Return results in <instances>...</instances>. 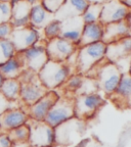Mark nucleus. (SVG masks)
I'll use <instances>...</instances> for the list:
<instances>
[{
	"instance_id": "f257e3e1",
	"label": "nucleus",
	"mask_w": 131,
	"mask_h": 147,
	"mask_svg": "<svg viewBox=\"0 0 131 147\" xmlns=\"http://www.w3.org/2000/svg\"><path fill=\"white\" fill-rule=\"evenodd\" d=\"M95 79L97 83L98 90H100L106 96H110L114 93L120 82L122 73L120 71L116 63L110 62L109 60L102 59L98 64H96L86 76Z\"/></svg>"
},
{
	"instance_id": "f03ea898",
	"label": "nucleus",
	"mask_w": 131,
	"mask_h": 147,
	"mask_svg": "<svg viewBox=\"0 0 131 147\" xmlns=\"http://www.w3.org/2000/svg\"><path fill=\"white\" fill-rule=\"evenodd\" d=\"M107 45L102 41L78 47L76 59V74L86 76L93 67L105 59Z\"/></svg>"
},
{
	"instance_id": "7ed1b4c3",
	"label": "nucleus",
	"mask_w": 131,
	"mask_h": 147,
	"mask_svg": "<svg viewBox=\"0 0 131 147\" xmlns=\"http://www.w3.org/2000/svg\"><path fill=\"white\" fill-rule=\"evenodd\" d=\"M21 83L20 101L24 106H30L49 91L40 82L37 74L30 69H24L18 77Z\"/></svg>"
},
{
	"instance_id": "20e7f679",
	"label": "nucleus",
	"mask_w": 131,
	"mask_h": 147,
	"mask_svg": "<svg viewBox=\"0 0 131 147\" xmlns=\"http://www.w3.org/2000/svg\"><path fill=\"white\" fill-rule=\"evenodd\" d=\"M37 76L42 85L47 90L51 91L62 87V84L71 76V71L66 62L48 60L38 71Z\"/></svg>"
},
{
	"instance_id": "39448f33",
	"label": "nucleus",
	"mask_w": 131,
	"mask_h": 147,
	"mask_svg": "<svg viewBox=\"0 0 131 147\" xmlns=\"http://www.w3.org/2000/svg\"><path fill=\"white\" fill-rule=\"evenodd\" d=\"M85 121L77 117L69 119L54 128L55 145L69 146L81 140L86 129Z\"/></svg>"
},
{
	"instance_id": "423d86ee",
	"label": "nucleus",
	"mask_w": 131,
	"mask_h": 147,
	"mask_svg": "<svg viewBox=\"0 0 131 147\" xmlns=\"http://www.w3.org/2000/svg\"><path fill=\"white\" fill-rule=\"evenodd\" d=\"M105 103L106 100L98 93L77 95L74 99L75 117L86 122L87 119L96 115L98 109Z\"/></svg>"
},
{
	"instance_id": "0eeeda50",
	"label": "nucleus",
	"mask_w": 131,
	"mask_h": 147,
	"mask_svg": "<svg viewBox=\"0 0 131 147\" xmlns=\"http://www.w3.org/2000/svg\"><path fill=\"white\" fill-rule=\"evenodd\" d=\"M27 125L30 130V146L53 147L55 145L54 128L44 121H35L32 119H28Z\"/></svg>"
},
{
	"instance_id": "6e6552de",
	"label": "nucleus",
	"mask_w": 131,
	"mask_h": 147,
	"mask_svg": "<svg viewBox=\"0 0 131 147\" xmlns=\"http://www.w3.org/2000/svg\"><path fill=\"white\" fill-rule=\"evenodd\" d=\"M74 99L75 97H58L46 115L44 122L52 128L75 117L74 113Z\"/></svg>"
},
{
	"instance_id": "1a4fd4ad",
	"label": "nucleus",
	"mask_w": 131,
	"mask_h": 147,
	"mask_svg": "<svg viewBox=\"0 0 131 147\" xmlns=\"http://www.w3.org/2000/svg\"><path fill=\"white\" fill-rule=\"evenodd\" d=\"M45 45L46 42L44 44H40L38 42L30 48L21 52H16V55L21 60L24 69H30L38 74V71L44 67V64L49 60L46 53Z\"/></svg>"
},
{
	"instance_id": "9d476101",
	"label": "nucleus",
	"mask_w": 131,
	"mask_h": 147,
	"mask_svg": "<svg viewBox=\"0 0 131 147\" xmlns=\"http://www.w3.org/2000/svg\"><path fill=\"white\" fill-rule=\"evenodd\" d=\"M45 49L49 60L66 62L68 58L78 49V46L62 37H56L46 42Z\"/></svg>"
},
{
	"instance_id": "9b49d317",
	"label": "nucleus",
	"mask_w": 131,
	"mask_h": 147,
	"mask_svg": "<svg viewBox=\"0 0 131 147\" xmlns=\"http://www.w3.org/2000/svg\"><path fill=\"white\" fill-rule=\"evenodd\" d=\"M39 32L31 26L14 29L9 37L16 52H21L39 42Z\"/></svg>"
},
{
	"instance_id": "f8f14e48",
	"label": "nucleus",
	"mask_w": 131,
	"mask_h": 147,
	"mask_svg": "<svg viewBox=\"0 0 131 147\" xmlns=\"http://www.w3.org/2000/svg\"><path fill=\"white\" fill-rule=\"evenodd\" d=\"M130 8L123 4L120 0H110L102 4L99 23L102 26L108 24L117 23V22L126 20Z\"/></svg>"
},
{
	"instance_id": "ddd939ff",
	"label": "nucleus",
	"mask_w": 131,
	"mask_h": 147,
	"mask_svg": "<svg viewBox=\"0 0 131 147\" xmlns=\"http://www.w3.org/2000/svg\"><path fill=\"white\" fill-rule=\"evenodd\" d=\"M58 97L60 95L54 90H51L38 101H36L34 104L27 106V109L25 110L29 115V119H35V121H44L48 111L55 103V101L58 99Z\"/></svg>"
},
{
	"instance_id": "4468645a",
	"label": "nucleus",
	"mask_w": 131,
	"mask_h": 147,
	"mask_svg": "<svg viewBox=\"0 0 131 147\" xmlns=\"http://www.w3.org/2000/svg\"><path fill=\"white\" fill-rule=\"evenodd\" d=\"M29 115L23 107H14L0 115V128L3 133L27 124Z\"/></svg>"
},
{
	"instance_id": "2eb2a0df",
	"label": "nucleus",
	"mask_w": 131,
	"mask_h": 147,
	"mask_svg": "<svg viewBox=\"0 0 131 147\" xmlns=\"http://www.w3.org/2000/svg\"><path fill=\"white\" fill-rule=\"evenodd\" d=\"M84 26L85 24L83 21L82 16L67 18V20L60 22V37L78 46Z\"/></svg>"
},
{
	"instance_id": "dca6fc26",
	"label": "nucleus",
	"mask_w": 131,
	"mask_h": 147,
	"mask_svg": "<svg viewBox=\"0 0 131 147\" xmlns=\"http://www.w3.org/2000/svg\"><path fill=\"white\" fill-rule=\"evenodd\" d=\"M114 103L119 107H131V75L122 74L117 88L112 95L109 96Z\"/></svg>"
},
{
	"instance_id": "f3484780",
	"label": "nucleus",
	"mask_w": 131,
	"mask_h": 147,
	"mask_svg": "<svg viewBox=\"0 0 131 147\" xmlns=\"http://www.w3.org/2000/svg\"><path fill=\"white\" fill-rule=\"evenodd\" d=\"M131 55V36L125 37L113 43L107 44L106 57L110 62L116 63L117 61L129 57Z\"/></svg>"
},
{
	"instance_id": "a211bd4d",
	"label": "nucleus",
	"mask_w": 131,
	"mask_h": 147,
	"mask_svg": "<svg viewBox=\"0 0 131 147\" xmlns=\"http://www.w3.org/2000/svg\"><path fill=\"white\" fill-rule=\"evenodd\" d=\"M131 36L130 26L127 20L117 22V23L108 24L104 26V35L101 41L105 44H110L121 40L125 37Z\"/></svg>"
},
{
	"instance_id": "6ab92c4d",
	"label": "nucleus",
	"mask_w": 131,
	"mask_h": 147,
	"mask_svg": "<svg viewBox=\"0 0 131 147\" xmlns=\"http://www.w3.org/2000/svg\"><path fill=\"white\" fill-rule=\"evenodd\" d=\"M88 6L85 0H66L60 8L54 13V20L62 22L74 16H80Z\"/></svg>"
},
{
	"instance_id": "aec40b11",
	"label": "nucleus",
	"mask_w": 131,
	"mask_h": 147,
	"mask_svg": "<svg viewBox=\"0 0 131 147\" xmlns=\"http://www.w3.org/2000/svg\"><path fill=\"white\" fill-rule=\"evenodd\" d=\"M12 6L10 25L12 29L24 28L30 25V11L32 5L27 0H22Z\"/></svg>"
},
{
	"instance_id": "412c9836",
	"label": "nucleus",
	"mask_w": 131,
	"mask_h": 147,
	"mask_svg": "<svg viewBox=\"0 0 131 147\" xmlns=\"http://www.w3.org/2000/svg\"><path fill=\"white\" fill-rule=\"evenodd\" d=\"M54 20V14L47 11L41 2L32 5L30 11V26L34 29H44L50 22Z\"/></svg>"
},
{
	"instance_id": "4be33fe9",
	"label": "nucleus",
	"mask_w": 131,
	"mask_h": 147,
	"mask_svg": "<svg viewBox=\"0 0 131 147\" xmlns=\"http://www.w3.org/2000/svg\"><path fill=\"white\" fill-rule=\"evenodd\" d=\"M102 35H104V26L100 23L87 24L83 28L78 47H82V46L88 45V44L101 41Z\"/></svg>"
},
{
	"instance_id": "5701e85b",
	"label": "nucleus",
	"mask_w": 131,
	"mask_h": 147,
	"mask_svg": "<svg viewBox=\"0 0 131 147\" xmlns=\"http://www.w3.org/2000/svg\"><path fill=\"white\" fill-rule=\"evenodd\" d=\"M24 69L23 64L16 54L0 65V74L4 79H18Z\"/></svg>"
},
{
	"instance_id": "b1692460",
	"label": "nucleus",
	"mask_w": 131,
	"mask_h": 147,
	"mask_svg": "<svg viewBox=\"0 0 131 147\" xmlns=\"http://www.w3.org/2000/svg\"><path fill=\"white\" fill-rule=\"evenodd\" d=\"M7 136L12 142L14 147L26 146L29 147V137H30V130L27 124L20 126L16 129H12L9 132H7Z\"/></svg>"
},
{
	"instance_id": "393cba45",
	"label": "nucleus",
	"mask_w": 131,
	"mask_h": 147,
	"mask_svg": "<svg viewBox=\"0 0 131 147\" xmlns=\"http://www.w3.org/2000/svg\"><path fill=\"white\" fill-rule=\"evenodd\" d=\"M21 83L18 79H5L0 89V93L9 101H20Z\"/></svg>"
},
{
	"instance_id": "a878e982",
	"label": "nucleus",
	"mask_w": 131,
	"mask_h": 147,
	"mask_svg": "<svg viewBox=\"0 0 131 147\" xmlns=\"http://www.w3.org/2000/svg\"><path fill=\"white\" fill-rule=\"evenodd\" d=\"M101 8H102V4H97V3L88 4L86 10L82 14V18L83 21H84V24L87 25V24L99 23Z\"/></svg>"
},
{
	"instance_id": "bb28decb",
	"label": "nucleus",
	"mask_w": 131,
	"mask_h": 147,
	"mask_svg": "<svg viewBox=\"0 0 131 147\" xmlns=\"http://www.w3.org/2000/svg\"><path fill=\"white\" fill-rule=\"evenodd\" d=\"M16 54L14 44L9 39L0 40V65Z\"/></svg>"
},
{
	"instance_id": "cd10ccee",
	"label": "nucleus",
	"mask_w": 131,
	"mask_h": 147,
	"mask_svg": "<svg viewBox=\"0 0 131 147\" xmlns=\"http://www.w3.org/2000/svg\"><path fill=\"white\" fill-rule=\"evenodd\" d=\"M82 82H83V76H81L79 74H75V75H71L68 78V80L62 86H64L66 88V92L72 93L73 96L75 97L77 91H78L79 88L82 85Z\"/></svg>"
},
{
	"instance_id": "c85d7f7f",
	"label": "nucleus",
	"mask_w": 131,
	"mask_h": 147,
	"mask_svg": "<svg viewBox=\"0 0 131 147\" xmlns=\"http://www.w3.org/2000/svg\"><path fill=\"white\" fill-rule=\"evenodd\" d=\"M44 30V35H45V38L48 40H51L53 38H56V37H60V22L56 21V20H53L52 22L48 24Z\"/></svg>"
},
{
	"instance_id": "c756f323",
	"label": "nucleus",
	"mask_w": 131,
	"mask_h": 147,
	"mask_svg": "<svg viewBox=\"0 0 131 147\" xmlns=\"http://www.w3.org/2000/svg\"><path fill=\"white\" fill-rule=\"evenodd\" d=\"M12 8V6L10 2H0V25L10 21Z\"/></svg>"
},
{
	"instance_id": "7c9ffc66",
	"label": "nucleus",
	"mask_w": 131,
	"mask_h": 147,
	"mask_svg": "<svg viewBox=\"0 0 131 147\" xmlns=\"http://www.w3.org/2000/svg\"><path fill=\"white\" fill-rule=\"evenodd\" d=\"M64 1H66V0H40L42 6H43L47 11H49L50 13H53V14L60 8V6L64 4Z\"/></svg>"
},
{
	"instance_id": "2f4dec72",
	"label": "nucleus",
	"mask_w": 131,
	"mask_h": 147,
	"mask_svg": "<svg viewBox=\"0 0 131 147\" xmlns=\"http://www.w3.org/2000/svg\"><path fill=\"white\" fill-rule=\"evenodd\" d=\"M12 27L9 23H4L0 25V40L9 39L10 34L12 32Z\"/></svg>"
},
{
	"instance_id": "473e14b6",
	"label": "nucleus",
	"mask_w": 131,
	"mask_h": 147,
	"mask_svg": "<svg viewBox=\"0 0 131 147\" xmlns=\"http://www.w3.org/2000/svg\"><path fill=\"white\" fill-rule=\"evenodd\" d=\"M16 102H18V101H16ZM14 103V102L7 100V99L0 93V115H1L2 113H4V111H6L7 109L14 108V106H12Z\"/></svg>"
},
{
	"instance_id": "72a5a7b5",
	"label": "nucleus",
	"mask_w": 131,
	"mask_h": 147,
	"mask_svg": "<svg viewBox=\"0 0 131 147\" xmlns=\"http://www.w3.org/2000/svg\"><path fill=\"white\" fill-rule=\"evenodd\" d=\"M0 147H14L12 142L6 133H2L0 135Z\"/></svg>"
},
{
	"instance_id": "f704fd0d",
	"label": "nucleus",
	"mask_w": 131,
	"mask_h": 147,
	"mask_svg": "<svg viewBox=\"0 0 131 147\" xmlns=\"http://www.w3.org/2000/svg\"><path fill=\"white\" fill-rule=\"evenodd\" d=\"M88 4H92V3H97V4H105L110 0H85Z\"/></svg>"
},
{
	"instance_id": "c9c22d12",
	"label": "nucleus",
	"mask_w": 131,
	"mask_h": 147,
	"mask_svg": "<svg viewBox=\"0 0 131 147\" xmlns=\"http://www.w3.org/2000/svg\"><path fill=\"white\" fill-rule=\"evenodd\" d=\"M120 1H121L124 5H126L128 8L131 9V0H120Z\"/></svg>"
},
{
	"instance_id": "e433bc0d",
	"label": "nucleus",
	"mask_w": 131,
	"mask_h": 147,
	"mask_svg": "<svg viewBox=\"0 0 131 147\" xmlns=\"http://www.w3.org/2000/svg\"><path fill=\"white\" fill-rule=\"evenodd\" d=\"M4 80L5 79L3 78V76L0 74V89H1V87H2V84H3V82H4Z\"/></svg>"
},
{
	"instance_id": "4c0bfd02",
	"label": "nucleus",
	"mask_w": 131,
	"mask_h": 147,
	"mask_svg": "<svg viewBox=\"0 0 131 147\" xmlns=\"http://www.w3.org/2000/svg\"><path fill=\"white\" fill-rule=\"evenodd\" d=\"M28 2L30 3L31 5H33V4H35V3H37V2H39V0H27Z\"/></svg>"
},
{
	"instance_id": "58836bf2",
	"label": "nucleus",
	"mask_w": 131,
	"mask_h": 147,
	"mask_svg": "<svg viewBox=\"0 0 131 147\" xmlns=\"http://www.w3.org/2000/svg\"><path fill=\"white\" fill-rule=\"evenodd\" d=\"M128 74L131 75V59H130V64H129V69H128Z\"/></svg>"
},
{
	"instance_id": "ea45409f",
	"label": "nucleus",
	"mask_w": 131,
	"mask_h": 147,
	"mask_svg": "<svg viewBox=\"0 0 131 147\" xmlns=\"http://www.w3.org/2000/svg\"><path fill=\"white\" fill-rule=\"evenodd\" d=\"M1 1H2V2H9L10 0H1Z\"/></svg>"
},
{
	"instance_id": "a19ab883",
	"label": "nucleus",
	"mask_w": 131,
	"mask_h": 147,
	"mask_svg": "<svg viewBox=\"0 0 131 147\" xmlns=\"http://www.w3.org/2000/svg\"><path fill=\"white\" fill-rule=\"evenodd\" d=\"M3 132H2V130H1V128H0V135H1V134H2Z\"/></svg>"
},
{
	"instance_id": "79ce46f5",
	"label": "nucleus",
	"mask_w": 131,
	"mask_h": 147,
	"mask_svg": "<svg viewBox=\"0 0 131 147\" xmlns=\"http://www.w3.org/2000/svg\"><path fill=\"white\" fill-rule=\"evenodd\" d=\"M29 147H40V146H29Z\"/></svg>"
}]
</instances>
